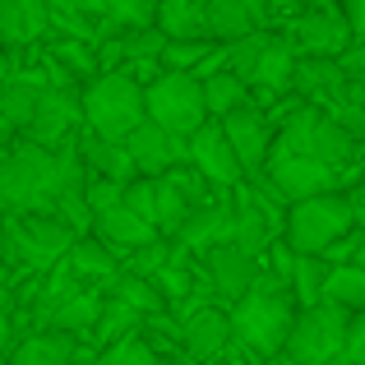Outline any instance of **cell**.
I'll list each match as a JSON object with an SVG mask.
<instances>
[{
	"mask_svg": "<svg viewBox=\"0 0 365 365\" xmlns=\"http://www.w3.org/2000/svg\"><path fill=\"white\" fill-rule=\"evenodd\" d=\"M14 351H19V342H14V319H9V314H0V365L14 361Z\"/></svg>",
	"mask_w": 365,
	"mask_h": 365,
	"instance_id": "obj_44",
	"label": "cell"
},
{
	"mask_svg": "<svg viewBox=\"0 0 365 365\" xmlns=\"http://www.w3.org/2000/svg\"><path fill=\"white\" fill-rule=\"evenodd\" d=\"M14 310V292H9V282H0V314Z\"/></svg>",
	"mask_w": 365,
	"mask_h": 365,
	"instance_id": "obj_49",
	"label": "cell"
},
{
	"mask_svg": "<svg viewBox=\"0 0 365 365\" xmlns=\"http://www.w3.org/2000/svg\"><path fill=\"white\" fill-rule=\"evenodd\" d=\"M222 130H227V139H232V148H236V158H241V167H245V176L250 180H259V176H268V162H273V125H268L264 111H236L232 120H222Z\"/></svg>",
	"mask_w": 365,
	"mask_h": 365,
	"instance_id": "obj_15",
	"label": "cell"
},
{
	"mask_svg": "<svg viewBox=\"0 0 365 365\" xmlns=\"http://www.w3.org/2000/svg\"><path fill=\"white\" fill-rule=\"evenodd\" d=\"M111 301L130 305V310H139L143 319H158V314H167V301H162V292L148 282V277H134V273H120L116 282H111Z\"/></svg>",
	"mask_w": 365,
	"mask_h": 365,
	"instance_id": "obj_30",
	"label": "cell"
},
{
	"mask_svg": "<svg viewBox=\"0 0 365 365\" xmlns=\"http://www.w3.org/2000/svg\"><path fill=\"white\" fill-rule=\"evenodd\" d=\"M250 83H241L232 70L227 74H217V79H208L204 83V98H208V116L213 120H232L236 111H250Z\"/></svg>",
	"mask_w": 365,
	"mask_h": 365,
	"instance_id": "obj_29",
	"label": "cell"
},
{
	"mask_svg": "<svg viewBox=\"0 0 365 365\" xmlns=\"http://www.w3.org/2000/svg\"><path fill=\"white\" fill-rule=\"evenodd\" d=\"M42 93H46V83L37 79V74H19V79L0 83V116L14 125V130L28 134V125H33V116H37V102H42Z\"/></svg>",
	"mask_w": 365,
	"mask_h": 365,
	"instance_id": "obj_25",
	"label": "cell"
},
{
	"mask_svg": "<svg viewBox=\"0 0 365 365\" xmlns=\"http://www.w3.org/2000/svg\"><path fill=\"white\" fill-rule=\"evenodd\" d=\"M342 74H347L351 88H365V42H356L347 56H342Z\"/></svg>",
	"mask_w": 365,
	"mask_h": 365,
	"instance_id": "obj_42",
	"label": "cell"
},
{
	"mask_svg": "<svg viewBox=\"0 0 365 365\" xmlns=\"http://www.w3.org/2000/svg\"><path fill=\"white\" fill-rule=\"evenodd\" d=\"M190 158H195V171L208 180L213 190H241L245 185V167H241V158H236V148H232V139H227V130H222V120H208L204 130L190 139Z\"/></svg>",
	"mask_w": 365,
	"mask_h": 365,
	"instance_id": "obj_10",
	"label": "cell"
},
{
	"mask_svg": "<svg viewBox=\"0 0 365 365\" xmlns=\"http://www.w3.org/2000/svg\"><path fill=\"white\" fill-rule=\"evenodd\" d=\"M88 204H93V213H111V208H125V185L93 176V180H88Z\"/></svg>",
	"mask_w": 365,
	"mask_h": 365,
	"instance_id": "obj_41",
	"label": "cell"
},
{
	"mask_svg": "<svg viewBox=\"0 0 365 365\" xmlns=\"http://www.w3.org/2000/svg\"><path fill=\"white\" fill-rule=\"evenodd\" d=\"M296 61H301V56L292 51V42H287V37H273V46L264 51L250 88H255L259 98H282V93H292L296 88Z\"/></svg>",
	"mask_w": 365,
	"mask_h": 365,
	"instance_id": "obj_24",
	"label": "cell"
},
{
	"mask_svg": "<svg viewBox=\"0 0 365 365\" xmlns=\"http://www.w3.org/2000/svg\"><path fill=\"white\" fill-rule=\"evenodd\" d=\"M143 324H148V319H143L139 310H130V305H120V301H111V296H107V310H102V324H98L93 338L102 342V351H107V347H116V342L134 338Z\"/></svg>",
	"mask_w": 365,
	"mask_h": 365,
	"instance_id": "obj_34",
	"label": "cell"
},
{
	"mask_svg": "<svg viewBox=\"0 0 365 365\" xmlns=\"http://www.w3.org/2000/svg\"><path fill=\"white\" fill-rule=\"evenodd\" d=\"M79 361V338H65V333H33V338L19 342L14 361L9 365H74Z\"/></svg>",
	"mask_w": 365,
	"mask_h": 365,
	"instance_id": "obj_26",
	"label": "cell"
},
{
	"mask_svg": "<svg viewBox=\"0 0 365 365\" xmlns=\"http://www.w3.org/2000/svg\"><path fill=\"white\" fill-rule=\"evenodd\" d=\"M324 111H329V120L338 125V130H347L356 143H365V102H356L347 93L342 102H333V107H324Z\"/></svg>",
	"mask_w": 365,
	"mask_h": 365,
	"instance_id": "obj_39",
	"label": "cell"
},
{
	"mask_svg": "<svg viewBox=\"0 0 365 365\" xmlns=\"http://www.w3.org/2000/svg\"><path fill=\"white\" fill-rule=\"evenodd\" d=\"M324 301L329 305H342L351 314H365V273L356 264L347 268H333L329 273V287H324Z\"/></svg>",
	"mask_w": 365,
	"mask_h": 365,
	"instance_id": "obj_33",
	"label": "cell"
},
{
	"mask_svg": "<svg viewBox=\"0 0 365 365\" xmlns=\"http://www.w3.org/2000/svg\"><path fill=\"white\" fill-rule=\"evenodd\" d=\"M264 365H296V361H292V356L282 351V356H273V361H264Z\"/></svg>",
	"mask_w": 365,
	"mask_h": 365,
	"instance_id": "obj_50",
	"label": "cell"
},
{
	"mask_svg": "<svg viewBox=\"0 0 365 365\" xmlns=\"http://www.w3.org/2000/svg\"><path fill=\"white\" fill-rule=\"evenodd\" d=\"M282 217H273L264 204L255 199V190H250V180L241 190H236V250H245L250 259L259 255H273L277 245V232H282Z\"/></svg>",
	"mask_w": 365,
	"mask_h": 365,
	"instance_id": "obj_16",
	"label": "cell"
},
{
	"mask_svg": "<svg viewBox=\"0 0 365 365\" xmlns=\"http://www.w3.org/2000/svg\"><path fill=\"white\" fill-rule=\"evenodd\" d=\"M148 120L162 125L167 134L176 139H195L208 120V98H204V83L195 74H162L158 83L148 88Z\"/></svg>",
	"mask_w": 365,
	"mask_h": 365,
	"instance_id": "obj_7",
	"label": "cell"
},
{
	"mask_svg": "<svg viewBox=\"0 0 365 365\" xmlns=\"http://www.w3.org/2000/svg\"><path fill=\"white\" fill-rule=\"evenodd\" d=\"M51 5L42 0H0V46L19 51V46L37 42V37L51 33Z\"/></svg>",
	"mask_w": 365,
	"mask_h": 365,
	"instance_id": "obj_19",
	"label": "cell"
},
{
	"mask_svg": "<svg viewBox=\"0 0 365 365\" xmlns=\"http://www.w3.org/2000/svg\"><path fill=\"white\" fill-rule=\"evenodd\" d=\"M347 361L365 365V314H356V324H351V338H347Z\"/></svg>",
	"mask_w": 365,
	"mask_h": 365,
	"instance_id": "obj_43",
	"label": "cell"
},
{
	"mask_svg": "<svg viewBox=\"0 0 365 365\" xmlns=\"http://www.w3.org/2000/svg\"><path fill=\"white\" fill-rule=\"evenodd\" d=\"M98 241L107 245V250H148V245H158L162 241V232L153 222H143V217H134L130 208H111V213H98Z\"/></svg>",
	"mask_w": 365,
	"mask_h": 365,
	"instance_id": "obj_21",
	"label": "cell"
},
{
	"mask_svg": "<svg viewBox=\"0 0 365 365\" xmlns=\"http://www.w3.org/2000/svg\"><path fill=\"white\" fill-rule=\"evenodd\" d=\"M9 79H19V70H14V51H5V46H0V83H9Z\"/></svg>",
	"mask_w": 365,
	"mask_h": 365,
	"instance_id": "obj_47",
	"label": "cell"
},
{
	"mask_svg": "<svg viewBox=\"0 0 365 365\" xmlns=\"http://www.w3.org/2000/svg\"><path fill=\"white\" fill-rule=\"evenodd\" d=\"M102 24H107V37L148 33V28H158V9L139 5V0H111V5H102Z\"/></svg>",
	"mask_w": 365,
	"mask_h": 365,
	"instance_id": "obj_31",
	"label": "cell"
},
{
	"mask_svg": "<svg viewBox=\"0 0 365 365\" xmlns=\"http://www.w3.org/2000/svg\"><path fill=\"white\" fill-rule=\"evenodd\" d=\"M79 148H83V162H88L93 176L116 180V185H125V190H130L134 180H139V167H134V158H130V148H125V143L98 139V134H83Z\"/></svg>",
	"mask_w": 365,
	"mask_h": 365,
	"instance_id": "obj_23",
	"label": "cell"
},
{
	"mask_svg": "<svg viewBox=\"0 0 365 365\" xmlns=\"http://www.w3.org/2000/svg\"><path fill=\"white\" fill-rule=\"evenodd\" d=\"M287 42L301 61H342V56L356 46V33L347 24V9L338 5H310L292 19L287 28Z\"/></svg>",
	"mask_w": 365,
	"mask_h": 365,
	"instance_id": "obj_8",
	"label": "cell"
},
{
	"mask_svg": "<svg viewBox=\"0 0 365 365\" xmlns=\"http://www.w3.org/2000/svg\"><path fill=\"white\" fill-rule=\"evenodd\" d=\"M217 46L213 42H167L162 51V70L167 74H199L208 61H213Z\"/></svg>",
	"mask_w": 365,
	"mask_h": 365,
	"instance_id": "obj_35",
	"label": "cell"
},
{
	"mask_svg": "<svg viewBox=\"0 0 365 365\" xmlns=\"http://www.w3.org/2000/svg\"><path fill=\"white\" fill-rule=\"evenodd\" d=\"M356 232V208H351V195H324V199H305V204H292L282 227V245L292 255H314L324 259L342 236Z\"/></svg>",
	"mask_w": 365,
	"mask_h": 365,
	"instance_id": "obj_4",
	"label": "cell"
},
{
	"mask_svg": "<svg viewBox=\"0 0 365 365\" xmlns=\"http://www.w3.org/2000/svg\"><path fill=\"white\" fill-rule=\"evenodd\" d=\"M268 46H273V37H268V33H250L245 42H232V46H227V70H232L241 83H250Z\"/></svg>",
	"mask_w": 365,
	"mask_h": 365,
	"instance_id": "obj_36",
	"label": "cell"
},
{
	"mask_svg": "<svg viewBox=\"0 0 365 365\" xmlns=\"http://www.w3.org/2000/svg\"><path fill=\"white\" fill-rule=\"evenodd\" d=\"M204 273H208V282H213V292L222 296V301H232V305H241L250 292H255V282H259V259H250L245 250H236V245H222V250H213V255L204 259Z\"/></svg>",
	"mask_w": 365,
	"mask_h": 365,
	"instance_id": "obj_17",
	"label": "cell"
},
{
	"mask_svg": "<svg viewBox=\"0 0 365 365\" xmlns=\"http://www.w3.org/2000/svg\"><path fill=\"white\" fill-rule=\"evenodd\" d=\"M65 195V167L61 153L37 148V143H14L0 162V217L24 222V217H56V204Z\"/></svg>",
	"mask_w": 365,
	"mask_h": 365,
	"instance_id": "obj_1",
	"label": "cell"
},
{
	"mask_svg": "<svg viewBox=\"0 0 365 365\" xmlns=\"http://www.w3.org/2000/svg\"><path fill=\"white\" fill-rule=\"evenodd\" d=\"M125 208H130L134 217H143V222L158 227V180H134L130 190H125Z\"/></svg>",
	"mask_w": 365,
	"mask_h": 365,
	"instance_id": "obj_40",
	"label": "cell"
},
{
	"mask_svg": "<svg viewBox=\"0 0 365 365\" xmlns=\"http://www.w3.org/2000/svg\"><path fill=\"white\" fill-rule=\"evenodd\" d=\"M356 314L342 310V305H314V310H301L292 329V342H287V356L296 365H333L347 356V338Z\"/></svg>",
	"mask_w": 365,
	"mask_h": 365,
	"instance_id": "obj_6",
	"label": "cell"
},
{
	"mask_svg": "<svg viewBox=\"0 0 365 365\" xmlns=\"http://www.w3.org/2000/svg\"><path fill=\"white\" fill-rule=\"evenodd\" d=\"M351 208H356V227L365 232V185H361V190H351Z\"/></svg>",
	"mask_w": 365,
	"mask_h": 365,
	"instance_id": "obj_48",
	"label": "cell"
},
{
	"mask_svg": "<svg viewBox=\"0 0 365 365\" xmlns=\"http://www.w3.org/2000/svg\"><path fill=\"white\" fill-rule=\"evenodd\" d=\"M185 365H190V361H185Z\"/></svg>",
	"mask_w": 365,
	"mask_h": 365,
	"instance_id": "obj_54",
	"label": "cell"
},
{
	"mask_svg": "<svg viewBox=\"0 0 365 365\" xmlns=\"http://www.w3.org/2000/svg\"><path fill=\"white\" fill-rule=\"evenodd\" d=\"M70 268H74V277H102L107 287L125 273V268H116L111 250L102 245V241H93V236H83V241L70 250Z\"/></svg>",
	"mask_w": 365,
	"mask_h": 365,
	"instance_id": "obj_32",
	"label": "cell"
},
{
	"mask_svg": "<svg viewBox=\"0 0 365 365\" xmlns=\"http://www.w3.org/2000/svg\"><path fill=\"white\" fill-rule=\"evenodd\" d=\"M356 268H361V273H365V245H361V255H356Z\"/></svg>",
	"mask_w": 365,
	"mask_h": 365,
	"instance_id": "obj_51",
	"label": "cell"
},
{
	"mask_svg": "<svg viewBox=\"0 0 365 365\" xmlns=\"http://www.w3.org/2000/svg\"><path fill=\"white\" fill-rule=\"evenodd\" d=\"M347 24H351V33H356V42H365V0H351L347 5Z\"/></svg>",
	"mask_w": 365,
	"mask_h": 365,
	"instance_id": "obj_45",
	"label": "cell"
},
{
	"mask_svg": "<svg viewBox=\"0 0 365 365\" xmlns=\"http://www.w3.org/2000/svg\"><path fill=\"white\" fill-rule=\"evenodd\" d=\"M9 153H14V125H9L5 116H0V162H5Z\"/></svg>",
	"mask_w": 365,
	"mask_h": 365,
	"instance_id": "obj_46",
	"label": "cell"
},
{
	"mask_svg": "<svg viewBox=\"0 0 365 365\" xmlns=\"http://www.w3.org/2000/svg\"><path fill=\"white\" fill-rule=\"evenodd\" d=\"M329 259H314V255H296L292 264V296L301 310H314L324 305V287H329Z\"/></svg>",
	"mask_w": 365,
	"mask_h": 365,
	"instance_id": "obj_28",
	"label": "cell"
},
{
	"mask_svg": "<svg viewBox=\"0 0 365 365\" xmlns=\"http://www.w3.org/2000/svg\"><path fill=\"white\" fill-rule=\"evenodd\" d=\"M158 28L167 42H213L208 37V0H167V5H158Z\"/></svg>",
	"mask_w": 365,
	"mask_h": 365,
	"instance_id": "obj_22",
	"label": "cell"
},
{
	"mask_svg": "<svg viewBox=\"0 0 365 365\" xmlns=\"http://www.w3.org/2000/svg\"><path fill=\"white\" fill-rule=\"evenodd\" d=\"M125 148H130V158H134V167H139L143 180H162V176H171V171H180V167H195L190 139H176V134H167L153 120H143L139 130L130 134Z\"/></svg>",
	"mask_w": 365,
	"mask_h": 365,
	"instance_id": "obj_13",
	"label": "cell"
},
{
	"mask_svg": "<svg viewBox=\"0 0 365 365\" xmlns=\"http://www.w3.org/2000/svg\"><path fill=\"white\" fill-rule=\"evenodd\" d=\"M273 153H287V158H314V162H324V167L342 171V167H347V162L361 153V143L351 139L347 130H338V125L329 120V111H324V107L301 102V107L287 116V125L277 130Z\"/></svg>",
	"mask_w": 365,
	"mask_h": 365,
	"instance_id": "obj_5",
	"label": "cell"
},
{
	"mask_svg": "<svg viewBox=\"0 0 365 365\" xmlns=\"http://www.w3.org/2000/svg\"><path fill=\"white\" fill-rule=\"evenodd\" d=\"M79 120H83L79 88H51V83H46L42 102H37V116H33V125H28V143L61 153L65 143H74L70 134L79 130Z\"/></svg>",
	"mask_w": 365,
	"mask_h": 365,
	"instance_id": "obj_12",
	"label": "cell"
},
{
	"mask_svg": "<svg viewBox=\"0 0 365 365\" xmlns=\"http://www.w3.org/2000/svg\"><path fill=\"white\" fill-rule=\"evenodd\" d=\"M296 296L287 287V277H277L273 268H264L255 282V292L245 296L241 305H232V338L241 342L245 351H255L259 361H273L287 351L296 329Z\"/></svg>",
	"mask_w": 365,
	"mask_h": 365,
	"instance_id": "obj_2",
	"label": "cell"
},
{
	"mask_svg": "<svg viewBox=\"0 0 365 365\" xmlns=\"http://www.w3.org/2000/svg\"><path fill=\"white\" fill-rule=\"evenodd\" d=\"M102 310H107V296L102 292H42L33 301V333H65V338H83V333H98Z\"/></svg>",
	"mask_w": 365,
	"mask_h": 365,
	"instance_id": "obj_9",
	"label": "cell"
},
{
	"mask_svg": "<svg viewBox=\"0 0 365 365\" xmlns=\"http://www.w3.org/2000/svg\"><path fill=\"white\" fill-rule=\"evenodd\" d=\"M250 33H259V28H255V19H250L245 0H208V37H213L217 46L245 42Z\"/></svg>",
	"mask_w": 365,
	"mask_h": 365,
	"instance_id": "obj_27",
	"label": "cell"
},
{
	"mask_svg": "<svg viewBox=\"0 0 365 365\" xmlns=\"http://www.w3.org/2000/svg\"><path fill=\"white\" fill-rule=\"evenodd\" d=\"M296 93H301V102H324V107H333V102H342L351 93L347 74H342V61H296Z\"/></svg>",
	"mask_w": 365,
	"mask_h": 365,
	"instance_id": "obj_20",
	"label": "cell"
},
{
	"mask_svg": "<svg viewBox=\"0 0 365 365\" xmlns=\"http://www.w3.org/2000/svg\"><path fill=\"white\" fill-rule=\"evenodd\" d=\"M333 365H356V361H347V356H342V361H333Z\"/></svg>",
	"mask_w": 365,
	"mask_h": 365,
	"instance_id": "obj_52",
	"label": "cell"
},
{
	"mask_svg": "<svg viewBox=\"0 0 365 365\" xmlns=\"http://www.w3.org/2000/svg\"><path fill=\"white\" fill-rule=\"evenodd\" d=\"M162 365H167V361H162ZM176 365H185V361H176Z\"/></svg>",
	"mask_w": 365,
	"mask_h": 365,
	"instance_id": "obj_53",
	"label": "cell"
},
{
	"mask_svg": "<svg viewBox=\"0 0 365 365\" xmlns=\"http://www.w3.org/2000/svg\"><path fill=\"white\" fill-rule=\"evenodd\" d=\"M185 255V250H195V255H213V250H222V245H236V190L232 195H217L213 204H204V208H195L190 213V222L180 227V236L171 241Z\"/></svg>",
	"mask_w": 365,
	"mask_h": 365,
	"instance_id": "obj_11",
	"label": "cell"
},
{
	"mask_svg": "<svg viewBox=\"0 0 365 365\" xmlns=\"http://www.w3.org/2000/svg\"><path fill=\"white\" fill-rule=\"evenodd\" d=\"M148 120V88L130 74H102L83 88V125L88 134L111 143H130V134Z\"/></svg>",
	"mask_w": 365,
	"mask_h": 365,
	"instance_id": "obj_3",
	"label": "cell"
},
{
	"mask_svg": "<svg viewBox=\"0 0 365 365\" xmlns=\"http://www.w3.org/2000/svg\"><path fill=\"white\" fill-rule=\"evenodd\" d=\"M268 180L277 185V195L287 204H305V199H324L338 195V171L324 167L314 158H287V153H273L268 162Z\"/></svg>",
	"mask_w": 365,
	"mask_h": 365,
	"instance_id": "obj_14",
	"label": "cell"
},
{
	"mask_svg": "<svg viewBox=\"0 0 365 365\" xmlns=\"http://www.w3.org/2000/svg\"><path fill=\"white\" fill-rule=\"evenodd\" d=\"M56 56L65 61V70L70 74H79V79H102V61H98V46H88V42H74V37H56V46H51Z\"/></svg>",
	"mask_w": 365,
	"mask_h": 365,
	"instance_id": "obj_37",
	"label": "cell"
},
{
	"mask_svg": "<svg viewBox=\"0 0 365 365\" xmlns=\"http://www.w3.org/2000/svg\"><path fill=\"white\" fill-rule=\"evenodd\" d=\"M227 342H232V319H227L222 310H199L185 319V333H180V351H185L190 365H208L217 361L227 351Z\"/></svg>",
	"mask_w": 365,
	"mask_h": 365,
	"instance_id": "obj_18",
	"label": "cell"
},
{
	"mask_svg": "<svg viewBox=\"0 0 365 365\" xmlns=\"http://www.w3.org/2000/svg\"><path fill=\"white\" fill-rule=\"evenodd\" d=\"M98 365H162V356L139 338V333H134V338H125V342H116V347L102 351Z\"/></svg>",
	"mask_w": 365,
	"mask_h": 365,
	"instance_id": "obj_38",
	"label": "cell"
}]
</instances>
